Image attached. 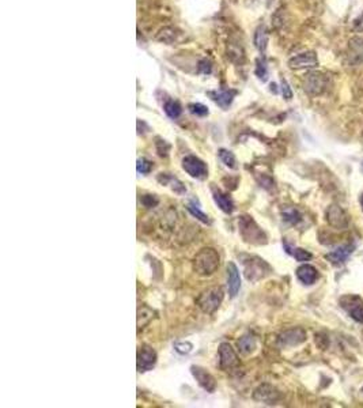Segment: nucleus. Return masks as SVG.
Listing matches in <instances>:
<instances>
[{
    "label": "nucleus",
    "mask_w": 363,
    "mask_h": 408,
    "mask_svg": "<svg viewBox=\"0 0 363 408\" xmlns=\"http://www.w3.org/2000/svg\"><path fill=\"white\" fill-rule=\"evenodd\" d=\"M219 267V255L212 248H204L196 255L194 262L195 271L199 275H211Z\"/></svg>",
    "instance_id": "nucleus-1"
},
{
    "label": "nucleus",
    "mask_w": 363,
    "mask_h": 408,
    "mask_svg": "<svg viewBox=\"0 0 363 408\" xmlns=\"http://www.w3.org/2000/svg\"><path fill=\"white\" fill-rule=\"evenodd\" d=\"M238 226H240V233L242 238L246 242L256 245H263L267 242V235L261 229L258 228L257 223L253 221L252 216L242 215L238 219Z\"/></svg>",
    "instance_id": "nucleus-2"
},
{
    "label": "nucleus",
    "mask_w": 363,
    "mask_h": 408,
    "mask_svg": "<svg viewBox=\"0 0 363 408\" xmlns=\"http://www.w3.org/2000/svg\"><path fill=\"white\" fill-rule=\"evenodd\" d=\"M223 297H224V292L222 287H211L197 298V305L204 313L212 315L221 306Z\"/></svg>",
    "instance_id": "nucleus-3"
},
{
    "label": "nucleus",
    "mask_w": 363,
    "mask_h": 408,
    "mask_svg": "<svg viewBox=\"0 0 363 408\" xmlns=\"http://www.w3.org/2000/svg\"><path fill=\"white\" fill-rule=\"evenodd\" d=\"M182 169L187 172L188 175L197 180H203L208 175V168L200 158L195 155H188L182 159Z\"/></svg>",
    "instance_id": "nucleus-4"
},
{
    "label": "nucleus",
    "mask_w": 363,
    "mask_h": 408,
    "mask_svg": "<svg viewBox=\"0 0 363 408\" xmlns=\"http://www.w3.org/2000/svg\"><path fill=\"white\" fill-rule=\"evenodd\" d=\"M341 308L358 322L363 324V299L358 295H344L340 299Z\"/></svg>",
    "instance_id": "nucleus-5"
},
{
    "label": "nucleus",
    "mask_w": 363,
    "mask_h": 408,
    "mask_svg": "<svg viewBox=\"0 0 363 408\" xmlns=\"http://www.w3.org/2000/svg\"><path fill=\"white\" fill-rule=\"evenodd\" d=\"M244 265L246 279L251 282L261 279L265 275V269H268V265L258 257H249V260H244Z\"/></svg>",
    "instance_id": "nucleus-6"
},
{
    "label": "nucleus",
    "mask_w": 363,
    "mask_h": 408,
    "mask_svg": "<svg viewBox=\"0 0 363 408\" xmlns=\"http://www.w3.org/2000/svg\"><path fill=\"white\" fill-rule=\"evenodd\" d=\"M328 85V79L325 78V75L318 74V72H313L306 76L304 83V87L306 90V93L311 94V95H318L325 91Z\"/></svg>",
    "instance_id": "nucleus-7"
},
{
    "label": "nucleus",
    "mask_w": 363,
    "mask_h": 408,
    "mask_svg": "<svg viewBox=\"0 0 363 408\" xmlns=\"http://www.w3.org/2000/svg\"><path fill=\"white\" fill-rule=\"evenodd\" d=\"M318 65V58L314 52L299 53L288 60V67L291 70H305V68H316Z\"/></svg>",
    "instance_id": "nucleus-8"
},
{
    "label": "nucleus",
    "mask_w": 363,
    "mask_h": 408,
    "mask_svg": "<svg viewBox=\"0 0 363 408\" xmlns=\"http://www.w3.org/2000/svg\"><path fill=\"white\" fill-rule=\"evenodd\" d=\"M157 363V352L150 346H143L138 352V370L140 373L151 370Z\"/></svg>",
    "instance_id": "nucleus-9"
},
{
    "label": "nucleus",
    "mask_w": 363,
    "mask_h": 408,
    "mask_svg": "<svg viewBox=\"0 0 363 408\" xmlns=\"http://www.w3.org/2000/svg\"><path fill=\"white\" fill-rule=\"evenodd\" d=\"M238 365V358L228 343H222L219 346V366L223 370L233 369Z\"/></svg>",
    "instance_id": "nucleus-10"
},
{
    "label": "nucleus",
    "mask_w": 363,
    "mask_h": 408,
    "mask_svg": "<svg viewBox=\"0 0 363 408\" xmlns=\"http://www.w3.org/2000/svg\"><path fill=\"white\" fill-rule=\"evenodd\" d=\"M306 340V332L301 328H293V329H287L283 333H280L279 336V344L280 346H286V347H293V346H298V344L304 343Z\"/></svg>",
    "instance_id": "nucleus-11"
},
{
    "label": "nucleus",
    "mask_w": 363,
    "mask_h": 408,
    "mask_svg": "<svg viewBox=\"0 0 363 408\" xmlns=\"http://www.w3.org/2000/svg\"><path fill=\"white\" fill-rule=\"evenodd\" d=\"M191 372L194 374V377L196 379V381L199 382V385L207 392H214L215 388H217V382H215V379L212 377L211 374L208 372H205L203 367L200 366H192L191 367Z\"/></svg>",
    "instance_id": "nucleus-12"
},
{
    "label": "nucleus",
    "mask_w": 363,
    "mask_h": 408,
    "mask_svg": "<svg viewBox=\"0 0 363 408\" xmlns=\"http://www.w3.org/2000/svg\"><path fill=\"white\" fill-rule=\"evenodd\" d=\"M327 221L331 226L336 229H346L348 226V218H347L346 212L337 205L329 207L327 211Z\"/></svg>",
    "instance_id": "nucleus-13"
},
{
    "label": "nucleus",
    "mask_w": 363,
    "mask_h": 408,
    "mask_svg": "<svg viewBox=\"0 0 363 408\" xmlns=\"http://www.w3.org/2000/svg\"><path fill=\"white\" fill-rule=\"evenodd\" d=\"M227 287L230 297H237V294L241 289V278L240 271L233 262H230L227 264Z\"/></svg>",
    "instance_id": "nucleus-14"
},
{
    "label": "nucleus",
    "mask_w": 363,
    "mask_h": 408,
    "mask_svg": "<svg viewBox=\"0 0 363 408\" xmlns=\"http://www.w3.org/2000/svg\"><path fill=\"white\" fill-rule=\"evenodd\" d=\"M253 397H254V400H257V402L272 404V403H275L276 400H278L279 392L276 391L274 386H271V385L268 384H264L261 385V386H258L257 389L254 391Z\"/></svg>",
    "instance_id": "nucleus-15"
},
{
    "label": "nucleus",
    "mask_w": 363,
    "mask_h": 408,
    "mask_svg": "<svg viewBox=\"0 0 363 408\" xmlns=\"http://www.w3.org/2000/svg\"><path fill=\"white\" fill-rule=\"evenodd\" d=\"M297 278H298L304 285L310 286L313 285L317 280V278H318V272H317V269L314 268L313 265H310V264H304V265H301V267L297 269Z\"/></svg>",
    "instance_id": "nucleus-16"
},
{
    "label": "nucleus",
    "mask_w": 363,
    "mask_h": 408,
    "mask_svg": "<svg viewBox=\"0 0 363 408\" xmlns=\"http://www.w3.org/2000/svg\"><path fill=\"white\" fill-rule=\"evenodd\" d=\"M235 94H237V91H234V90H219V91H210L208 95H210L221 108L226 109V108H228L230 104L233 102V98H234Z\"/></svg>",
    "instance_id": "nucleus-17"
},
{
    "label": "nucleus",
    "mask_w": 363,
    "mask_h": 408,
    "mask_svg": "<svg viewBox=\"0 0 363 408\" xmlns=\"http://www.w3.org/2000/svg\"><path fill=\"white\" fill-rule=\"evenodd\" d=\"M212 196H214V202L218 204V207L223 212L231 214L234 211V203H233V200H231V198L228 195L221 192L219 189H214L212 191Z\"/></svg>",
    "instance_id": "nucleus-18"
},
{
    "label": "nucleus",
    "mask_w": 363,
    "mask_h": 408,
    "mask_svg": "<svg viewBox=\"0 0 363 408\" xmlns=\"http://www.w3.org/2000/svg\"><path fill=\"white\" fill-rule=\"evenodd\" d=\"M352 249H354V246H351V245L340 246L336 251L328 253V255L325 256V259L329 260L332 264H341V262H346L347 259H348V256L351 255Z\"/></svg>",
    "instance_id": "nucleus-19"
},
{
    "label": "nucleus",
    "mask_w": 363,
    "mask_h": 408,
    "mask_svg": "<svg viewBox=\"0 0 363 408\" xmlns=\"http://www.w3.org/2000/svg\"><path fill=\"white\" fill-rule=\"evenodd\" d=\"M237 346H238V350L242 355H249L256 350V339L253 338L252 335H244L237 342Z\"/></svg>",
    "instance_id": "nucleus-20"
},
{
    "label": "nucleus",
    "mask_w": 363,
    "mask_h": 408,
    "mask_svg": "<svg viewBox=\"0 0 363 408\" xmlns=\"http://www.w3.org/2000/svg\"><path fill=\"white\" fill-rule=\"evenodd\" d=\"M158 181L161 184H164V185H170L171 189L176 193H178V195H182V193L187 192L184 184H182L180 180H177L176 177H171V175H159Z\"/></svg>",
    "instance_id": "nucleus-21"
},
{
    "label": "nucleus",
    "mask_w": 363,
    "mask_h": 408,
    "mask_svg": "<svg viewBox=\"0 0 363 408\" xmlns=\"http://www.w3.org/2000/svg\"><path fill=\"white\" fill-rule=\"evenodd\" d=\"M268 44V31L265 26H260L256 33H254V47L257 48L260 52H264Z\"/></svg>",
    "instance_id": "nucleus-22"
},
{
    "label": "nucleus",
    "mask_w": 363,
    "mask_h": 408,
    "mask_svg": "<svg viewBox=\"0 0 363 408\" xmlns=\"http://www.w3.org/2000/svg\"><path fill=\"white\" fill-rule=\"evenodd\" d=\"M218 155H219V159L222 161V163L224 165V166H227V168H230V169H237V168H238V165H237V159H235L234 154H233L231 151L222 148V150H219Z\"/></svg>",
    "instance_id": "nucleus-23"
},
{
    "label": "nucleus",
    "mask_w": 363,
    "mask_h": 408,
    "mask_svg": "<svg viewBox=\"0 0 363 408\" xmlns=\"http://www.w3.org/2000/svg\"><path fill=\"white\" fill-rule=\"evenodd\" d=\"M164 109L165 113H166L170 118H177V117H180V115H181L182 112L181 105H180L177 101H173V99H170V101H168V102L165 104Z\"/></svg>",
    "instance_id": "nucleus-24"
},
{
    "label": "nucleus",
    "mask_w": 363,
    "mask_h": 408,
    "mask_svg": "<svg viewBox=\"0 0 363 408\" xmlns=\"http://www.w3.org/2000/svg\"><path fill=\"white\" fill-rule=\"evenodd\" d=\"M284 248H286L287 253H290V255H293V256L295 257V260H297V262H307V260H310L311 257H313L311 256L310 252L305 251V249H302V248H295V249H291L287 244H284Z\"/></svg>",
    "instance_id": "nucleus-25"
},
{
    "label": "nucleus",
    "mask_w": 363,
    "mask_h": 408,
    "mask_svg": "<svg viewBox=\"0 0 363 408\" xmlns=\"http://www.w3.org/2000/svg\"><path fill=\"white\" fill-rule=\"evenodd\" d=\"M152 315H154V312L151 309H148L147 306H143L141 309H139V312H138V326H139V329L143 328L148 321L151 320Z\"/></svg>",
    "instance_id": "nucleus-26"
},
{
    "label": "nucleus",
    "mask_w": 363,
    "mask_h": 408,
    "mask_svg": "<svg viewBox=\"0 0 363 408\" xmlns=\"http://www.w3.org/2000/svg\"><path fill=\"white\" fill-rule=\"evenodd\" d=\"M188 211H189V212H191V214H192L195 218H197L200 222H203V223H207V225H210V223H211L210 218L205 215L204 212H201V211L199 210V207H196L194 203L188 204Z\"/></svg>",
    "instance_id": "nucleus-27"
},
{
    "label": "nucleus",
    "mask_w": 363,
    "mask_h": 408,
    "mask_svg": "<svg viewBox=\"0 0 363 408\" xmlns=\"http://www.w3.org/2000/svg\"><path fill=\"white\" fill-rule=\"evenodd\" d=\"M283 219L288 223H291V225H297L301 221V214L294 208H287V210L283 211Z\"/></svg>",
    "instance_id": "nucleus-28"
},
{
    "label": "nucleus",
    "mask_w": 363,
    "mask_h": 408,
    "mask_svg": "<svg viewBox=\"0 0 363 408\" xmlns=\"http://www.w3.org/2000/svg\"><path fill=\"white\" fill-rule=\"evenodd\" d=\"M136 169L141 175H148L152 169V163L146 158H139L138 163H136Z\"/></svg>",
    "instance_id": "nucleus-29"
},
{
    "label": "nucleus",
    "mask_w": 363,
    "mask_h": 408,
    "mask_svg": "<svg viewBox=\"0 0 363 408\" xmlns=\"http://www.w3.org/2000/svg\"><path fill=\"white\" fill-rule=\"evenodd\" d=\"M188 109H189V112L192 115H196V116L203 117L208 115V108L203 105V104H191V105L188 106Z\"/></svg>",
    "instance_id": "nucleus-30"
},
{
    "label": "nucleus",
    "mask_w": 363,
    "mask_h": 408,
    "mask_svg": "<svg viewBox=\"0 0 363 408\" xmlns=\"http://www.w3.org/2000/svg\"><path fill=\"white\" fill-rule=\"evenodd\" d=\"M158 40L170 44V42H173V41L176 40V33H174V30L173 29H164L159 33Z\"/></svg>",
    "instance_id": "nucleus-31"
},
{
    "label": "nucleus",
    "mask_w": 363,
    "mask_h": 408,
    "mask_svg": "<svg viewBox=\"0 0 363 408\" xmlns=\"http://www.w3.org/2000/svg\"><path fill=\"white\" fill-rule=\"evenodd\" d=\"M256 75L258 76V79H261L263 82L267 81V78H268V71H267V65L264 63V60H257Z\"/></svg>",
    "instance_id": "nucleus-32"
},
{
    "label": "nucleus",
    "mask_w": 363,
    "mask_h": 408,
    "mask_svg": "<svg viewBox=\"0 0 363 408\" xmlns=\"http://www.w3.org/2000/svg\"><path fill=\"white\" fill-rule=\"evenodd\" d=\"M141 204L144 205V207H147V208H151V207H155L157 204L159 203V200L155 196H152V195H144L143 198L140 199Z\"/></svg>",
    "instance_id": "nucleus-33"
},
{
    "label": "nucleus",
    "mask_w": 363,
    "mask_h": 408,
    "mask_svg": "<svg viewBox=\"0 0 363 408\" xmlns=\"http://www.w3.org/2000/svg\"><path fill=\"white\" fill-rule=\"evenodd\" d=\"M192 344L191 343H176L174 344V349H176L177 352L180 354H189L192 351Z\"/></svg>",
    "instance_id": "nucleus-34"
},
{
    "label": "nucleus",
    "mask_w": 363,
    "mask_h": 408,
    "mask_svg": "<svg viewBox=\"0 0 363 408\" xmlns=\"http://www.w3.org/2000/svg\"><path fill=\"white\" fill-rule=\"evenodd\" d=\"M281 94H283V97L286 99L293 98V91L290 88V85L284 79H281Z\"/></svg>",
    "instance_id": "nucleus-35"
},
{
    "label": "nucleus",
    "mask_w": 363,
    "mask_h": 408,
    "mask_svg": "<svg viewBox=\"0 0 363 408\" xmlns=\"http://www.w3.org/2000/svg\"><path fill=\"white\" fill-rule=\"evenodd\" d=\"M352 29L355 30V31H358V33H362L363 31V12L354 19V22H352Z\"/></svg>",
    "instance_id": "nucleus-36"
},
{
    "label": "nucleus",
    "mask_w": 363,
    "mask_h": 408,
    "mask_svg": "<svg viewBox=\"0 0 363 408\" xmlns=\"http://www.w3.org/2000/svg\"><path fill=\"white\" fill-rule=\"evenodd\" d=\"M199 71L201 74H210L211 72V63L208 60H201L199 63Z\"/></svg>",
    "instance_id": "nucleus-37"
},
{
    "label": "nucleus",
    "mask_w": 363,
    "mask_h": 408,
    "mask_svg": "<svg viewBox=\"0 0 363 408\" xmlns=\"http://www.w3.org/2000/svg\"><path fill=\"white\" fill-rule=\"evenodd\" d=\"M361 205H362V210H363V195L361 196Z\"/></svg>",
    "instance_id": "nucleus-38"
},
{
    "label": "nucleus",
    "mask_w": 363,
    "mask_h": 408,
    "mask_svg": "<svg viewBox=\"0 0 363 408\" xmlns=\"http://www.w3.org/2000/svg\"><path fill=\"white\" fill-rule=\"evenodd\" d=\"M362 393H363V389H362Z\"/></svg>",
    "instance_id": "nucleus-39"
}]
</instances>
